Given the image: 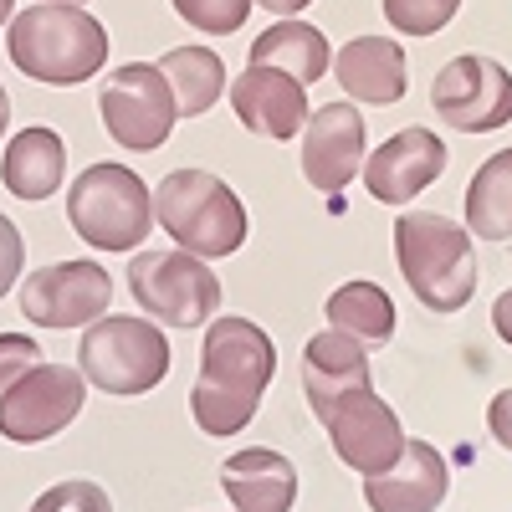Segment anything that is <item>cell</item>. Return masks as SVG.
<instances>
[{
	"mask_svg": "<svg viewBox=\"0 0 512 512\" xmlns=\"http://www.w3.org/2000/svg\"><path fill=\"white\" fill-rule=\"evenodd\" d=\"M277 374V349L267 328L251 318H210L205 349H200V374L190 390V415L205 436H236L251 425L262 405L267 384Z\"/></svg>",
	"mask_w": 512,
	"mask_h": 512,
	"instance_id": "6da1fadb",
	"label": "cell"
},
{
	"mask_svg": "<svg viewBox=\"0 0 512 512\" xmlns=\"http://www.w3.org/2000/svg\"><path fill=\"white\" fill-rule=\"evenodd\" d=\"M6 52L11 62L47 88H77L108 62V31L67 0H41V6L11 16L6 31Z\"/></svg>",
	"mask_w": 512,
	"mask_h": 512,
	"instance_id": "7a4b0ae2",
	"label": "cell"
},
{
	"mask_svg": "<svg viewBox=\"0 0 512 512\" xmlns=\"http://www.w3.org/2000/svg\"><path fill=\"white\" fill-rule=\"evenodd\" d=\"M395 262L420 308L461 313L477 292V251L456 221L436 210H405L395 221Z\"/></svg>",
	"mask_w": 512,
	"mask_h": 512,
	"instance_id": "3957f363",
	"label": "cell"
},
{
	"mask_svg": "<svg viewBox=\"0 0 512 512\" xmlns=\"http://www.w3.org/2000/svg\"><path fill=\"white\" fill-rule=\"evenodd\" d=\"M154 221L164 226V236H175L185 251H195L200 262L236 256L246 246V205L210 169H175V175H164L154 195Z\"/></svg>",
	"mask_w": 512,
	"mask_h": 512,
	"instance_id": "277c9868",
	"label": "cell"
},
{
	"mask_svg": "<svg viewBox=\"0 0 512 512\" xmlns=\"http://www.w3.org/2000/svg\"><path fill=\"white\" fill-rule=\"evenodd\" d=\"M77 369L88 384H98L103 395L134 400L164 384L169 374V338L149 318H93L88 333L77 344Z\"/></svg>",
	"mask_w": 512,
	"mask_h": 512,
	"instance_id": "5b68a950",
	"label": "cell"
},
{
	"mask_svg": "<svg viewBox=\"0 0 512 512\" xmlns=\"http://www.w3.org/2000/svg\"><path fill=\"white\" fill-rule=\"evenodd\" d=\"M67 221L98 251H134L154 231V195L128 164H88L67 190Z\"/></svg>",
	"mask_w": 512,
	"mask_h": 512,
	"instance_id": "8992f818",
	"label": "cell"
},
{
	"mask_svg": "<svg viewBox=\"0 0 512 512\" xmlns=\"http://www.w3.org/2000/svg\"><path fill=\"white\" fill-rule=\"evenodd\" d=\"M128 292L139 308L169 328H200L221 308V277L195 251H139L128 262Z\"/></svg>",
	"mask_w": 512,
	"mask_h": 512,
	"instance_id": "52a82bcc",
	"label": "cell"
},
{
	"mask_svg": "<svg viewBox=\"0 0 512 512\" xmlns=\"http://www.w3.org/2000/svg\"><path fill=\"white\" fill-rule=\"evenodd\" d=\"M98 113H103V128L108 139L128 154H149L159 149L169 134H175V93H169V82L154 62H128L118 67L103 93H98Z\"/></svg>",
	"mask_w": 512,
	"mask_h": 512,
	"instance_id": "ba28073f",
	"label": "cell"
},
{
	"mask_svg": "<svg viewBox=\"0 0 512 512\" xmlns=\"http://www.w3.org/2000/svg\"><path fill=\"white\" fill-rule=\"evenodd\" d=\"M88 405V379L72 364H31L0 395V436L16 446H41L62 436Z\"/></svg>",
	"mask_w": 512,
	"mask_h": 512,
	"instance_id": "9c48e42d",
	"label": "cell"
},
{
	"mask_svg": "<svg viewBox=\"0 0 512 512\" xmlns=\"http://www.w3.org/2000/svg\"><path fill=\"white\" fill-rule=\"evenodd\" d=\"M323 420V431L338 451V461L349 466V472L359 477H379V472H390L400 446H405V431H400V420L395 410L384 405L374 395V384H364V390H349V395H338L333 405L318 410Z\"/></svg>",
	"mask_w": 512,
	"mask_h": 512,
	"instance_id": "30bf717a",
	"label": "cell"
},
{
	"mask_svg": "<svg viewBox=\"0 0 512 512\" xmlns=\"http://www.w3.org/2000/svg\"><path fill=\"white\" fill-rule=\"evenodd\" d=\"M431 108L456 134H492L512 118V72L492 57H451L431 82Z\"/></svg>",
	"mask_w": 512,
	"mask_h": 512,
	"instance_id": "8fae6325",
	"label": "cell"
},
{
	"mask_svg": "<svg viewBox=\"0 0 512 512\" xmlns=\"http://www.w3.org/2000/svg\"><path fill=\"white\" fill-rule=\"evenodd\" d=\"M113 303V277L98 262H52L21 277V313L36 328H88Z\"/></svg>",
	"mask_w": 512,
	"mask_h": 512,
	"instance_id": "7c38bea8",
	"label": "cell"
},
{
	"mask_svg": "<svg viewBox=\"0 0 512 512\" xmlns=\"http://www.w3.org/2000/svg\"><path fill=\"white\" fill-rule=\"evenodd\" d=\"M364 169V113L354 103H323L303 123V175L313 190L338 195Z\"/></svg>",
	"mask_w": 512,
	"mask_h": 512,
	"instance_id": "4fadbf2b",
	"label": "cell"
},
{
	"mask_svg": "<svg viewBox=\"0 0 512 512\" xmlns=\"http://www.w3.org/2000/svg\"><path fill=\"white\" fill-rule=\"evenodd\" d=\"M446 175V144L431 128H405L390 134L369 159H364V185L384 205H405L420 190H431Z\"/></svg>",
	"mask_w": 512,
	"mask_h": 512,
	"instance_id": "5bb4252c",
	"label": "cell"
},
{
	"mask_svg": "<svg viewBox=\"0 0 512 512\" xmlns=\"http://www.w3.org/2000/svg\"><path fill=\"white\" fill-rule=\"evenodd\" d=\"M446 492H451V466L420 436H405L390 472L364 477L369 512H436L446 502Z\"/></svg>",
	"mask_w": 512,
	"mask_h": 512,
	"instance_id": "9a60e30c",
	"label": "cell"
},
{
	"mask_svg": "<svg viewBox=\"0 0 512 512\" xmlns=\"http://www.w3.org/2000/svg\"><path fill=\"white\" fill-rule=\"evenodd\" d=\"M231 108L241 118L246 134L256 139H292L297 128L308 123V88L297 77L277 72V67H251L236 77V88H231Z\"/></svg>",
	"mask_w": 512,
	"mask_h": 512,
	"instance_id": "2e32d148",
	"label": "cell"
},
{
	"mask_svg": "<svg viewBox=\"0 0 512 512\" xmlns=\"http://www.w3.org/2000/svg\"><path fill=\"white\" fill-rule=\"evenodd\" d=\"M333 77L344 82V93L354 103H369V108H390L410 88L405 52L390 36H354L349 47L333 57Z\"/></svg>",
	"mask_w": 512,
	"mask_h": 512,
	"instance_id": "e0dca14e",
	"label": "cell"
},
{
	"mask_svg": "<svg viewBox=\"0 0 512 512\" xmlns=\"http://www.w3.org/2000/svg\"><path fill=\"white\" fill-rule=\"evenodd\" d=\"M221 487H226L236 512H292V502H297V466L282 451L246 446V451L226 456Z\"/></svg>",
	"mask_w": 512,
	"mask_h": 512,
	"instance_id": "ac0fdd59",
	"label": "cell"
},
{
	"mask_svg": "<svg viewBox=\"0 0 512 512\" xmlns=\"http://www.w3.org/2000/svg\"><path fill=\"white\" fill-rule=\"evenodd\" d=\"M62 175H67V144L57 128H21V134L6 144V154H0V180H6V190L16 200H31L41 205L47 195L62 190Z\"/></svg>",
	"mask_w": 512,
	"mask_h": 512,
	"instance_id": "d6986e66",
	"label": "cell"
},
{
	"mask_svg": "<svg viewBox=\"0 0 512 512\" xmlns=\"http://www.w3.org/2000/svg\"><path fill=\"white\" fill-rule=\"evenodd\" d=\"M369 379V359H364V344L349 333H338V328H323L308 338V349H303V390H308V405L313 415L323 405H333L338 395H349V390H364Z\"/></svg>",
	"mask_w": 512,
	"mask_h": 512,
	"instance_id": "ffe728a7",
	"label": "cell"
},
{
	"mask_svg": "<svg viewBox=\"0 0 512 512\" xmlns=\"http://www.w3.org/2000/svg\"><path fill=\"white\" fill-rule=\"evenodd\" d=\"M251 67H277V72L297 77L308 88V82H318L333 67V47H328V36L318 26L277 16L262 36L251 41Z\"/></svg>",
	"mask_w": 512,
	"mask_h": 512,
	"instance_id": "44dd1931",
	"label": "cell"
},
{
	"mask_svg": "<svg viewBox=\"0 0 512 512\" xmlns=\"http://www.w3.org/2000/svg\"><path fill=\"white\" fill-rule=\"evenodd\" d=\"M323 318H328V328L359 338L364 349H379V344H390V338H395V303H390V292H384L379 282H344V287H333L328 303H323Z\"/></svg>",
	"mask_w": 512,
	"mask_h": 512,
	"instance_id": "7402d4cb",
	"label": "cell"
},
{
	"mask_svg": "<svg viewBox=\"0 0 512 512\" xmlns=\"http://www.w3.org/2000/svg\"><path fill=\"white\" fill-rule=\"evenodd\" d=\"M169 82V93H175V108L180 118H200L221 103L226 93V62L210 52V47H175L164 52V62H154Z\"/></svg>",
	"mask_w": 512,
	"mask_h": 512,
	"instance_id": "603a6c76",
	"label": "cell"
},
{
	"mask_svg": "<svg viewBox=\"0 0 512 512\" xmlns=\"http://www.w3.org/2000/svg\"><path fill=\"white\" fill-rule=\"evenodd\" d=\"M466 226L487 241H512V149L492 154L466 190Z\"/></svg>",
	"mask_w": 512,
	"mask_h": 512,
	"instance_id": "cb8c5ba5",
	"label": "cell"
},
{
	"mask_svg": "<svg viewBox=\"0 0 512 512\" xmlns=\"http://www.w3.org/2000/svg\"><path fill=\"white\" fill-rule=\"evenodd\" d=\"M456 11L461 0H384V21L405 36H436Z\"/></svg>",
	"mask_w": 512,
	"mask_h": 512,
	"instance_id": "d4e9b609",
	"label": "cell"
},
{
	"mask_svg": "<svg viewBox=\"0 0 512 512\" xmlns=\"http://www.w3.org/2000/svg\"><path fill=\"white\" fill-rule=\"evenodd\" d=\"M169 6L180 11V21H190L195 31H210V36H231L251 16V0H169Z\"/></svg>",
	"mask_w": 512,
	"mask_h": 512,
	"instance_id": "484cf974",
	"label": "cell"
},
{
	"mask_svg": "<svg viewBox=\"0 0 512 512\" xmlns=\"http://www.w3.org/2000/svg\"><path fill=\"white\" fill-rule=\"evenodd\" d=\"M26 512H113V502H108V492H103L98 482L72 477V482L47 487V492H41Z\"/></svg>",
	"mask_w": 512,
	"mask_h": 512,
	"instance_id": "4316f807",
	"label": "cell"
},
{
	"mask_svg": "<svg viewBox=\"0 0 512 512\" xmlns=\"http://www.w3.org/2000/svg\"><path fill=\"white\" fill-rule=\"evenodd\" d=\"M47 354L36 349V338L31 333H0V395L11 390V384L31 369V364H41Z\"/></svg>",
	"mask_w": 512,
	"mask_h": 512,
	"instance_id": "83f0119b",
	"label": "cell"
},
{
	"mask_svg": "<svg viewBox=\"0 0 512 512\" xmlns=\"http://www.w3.org/2000/svg\"><path fill=\"white\" fill-rule=\"evenodd\" d=\"M21 267H26V246H21V231L11 216H0V297H6L16 282H21Z\"/></svg>",
	"mask_w": 512,
	"mask_h": 512,
	"instance_id": "f1b7e54d",
	"label": "cell"
},
{
	"mask_svg": "<svg viewBox=\"0 0 512 512\" xmlns=\"http://www.w3.org/2000/svg\"><path fill=\"white\" fill-rule=\"evenodd\" d=\"M487 431L502 451H512V390H502L492 405H487Z\"/></svg>",
	"mask_w": 512,
	"mask_h": 512,
	"instance_id": "f546056e",
	"label": "cell"
},
{
	"mask_svg": "<svg viewBox=\"0 0 512 512\" xmlns=\"http://www.w3.org/2000/svg\"><path fill=\"white\" fill-rule=\"evenodd\" d=\"M492 328H497V338H502V344H512V287L497 297V303H492Z\"/></svg>",
	"mask_w": 512,
	"mask_h": 512,
	"instance_id": "4dcf8cb0",
	"label": "cell"
},
{
	"mask_svg": "<svg viewBox=\"0 0 512 512\" xmlns=\"http://www.w3.org/2000/svg\"><path fill=\"white\" fill-rule=\"evenodd\" d=\"M251 6H267L272 16H297V11H308L313 0H251Z\"/></svg>",
	"mask_w": 512,
	"mask_h": 512,
	"instance_id": "1f68e13d",
	"label": "cell"
},
{
	"mask_svg": "<svg viewBox=\"0 0 512 512\" xmlns=\"http://www.w3.org/2000/svg\"><path fill=\"white\" fill-rule=\"evenodd\" d=\"M11 128V98H6V88H0V134Z\"/></svg>",
	"mask_w": 512,
	"mask_h": 512,
	"instance_id": "d6a6232c",
	"label": "cell"
},
{
	"mask_svg": "<svg viewBox=\"0 0 512 512\" xmlns=\"http://www.w3.org/2000/svg\"><path fill=\"white\" fill-rule=\"evenodd\" d=\"M11 11H16V0H0V26L11 21Z\"/></svg>",
	"mask_w": 512,
	"mask_h": 512,
	"instance_id": "836d02e7",
	"label": "cell"
},
{
	"mask_svg": "<svg viewBox=\"0 0 512 512\" xmlns=\"http://www.w3.org/2000/svg\"><path fill=\"white\" fill-rule=\"evenodd\" d=\"M67 6H88V0H67Z\"/></svg>",
	"mask_w": 512,
	"mask_h": 512,
	"instance_id": "e575fe53",
	"label": "cell"
}]
</instances>
